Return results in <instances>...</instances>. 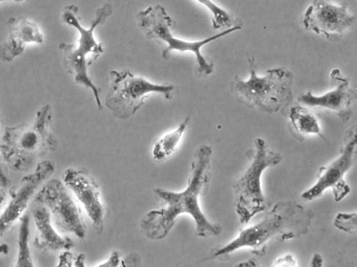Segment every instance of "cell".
Here are the masks:
<instances>
[{
	"label": "cell",
	"instance_id": "1",
	"mask_svg": "<svg viewBox=\"0 0 357 267\" xmlns=\"http://www.w3.org/2000/svg\"><path fill=\"white\" fill-rule=\"evenodd\" d=\"M212 147L208 145H200L195 152L190 164V175L186 188L181 192L162 188H155V195L167 207L151 210L146 213L140 222L142 234L150 240L165 238L176 220L181 214H189L195 223V234L202 238L219 236L222 227L219 223L208 220L202 212L199 197L207 191L211 179Z\"/></svg>",
	"mask_w": 357,
	"mask_h": 267
},
{
	"label": "cell",
	"instance_id": "2",
	"mask_svg": "<svg viewBox=\"0 0 357 267\" xmlns=\"http://www.w3.org/2000/svg\"><path fill=\"white\" fill-rule=\"evenodd\" d=\"M314 213L295 200L277 202L256 224L239 231L229 242L211 250L207 260L222 259L238 250L247 248L256 256L266 254L271 241L284 242L306 235Z\"/></svg>",
	"mask_w": 357,
	"mask_h": 267
},
{
	"label": "cell",
	"instance_id": "3",
	"mask_svg": "<svg viewBox=\"0 0 357 267\" xmlns=\"http://www.w3.org/2000/svg\"><path fill=\"white\" fill-rule=\"evenodd\" d=\"M53 114L49 104L43 105L31 123L6 127L0 138L1 158L13 170L28 172L37 160L59 147L50 131Z\"/></svg>",
	"mask_w": 357,
	"mask_h": 267
},
{
	"label": "cell",
	"instance_id": "4",
	"mask_svg": "<svg viewBox=\"0 0 357 267\" xmlns=\"http://www.w3.org/2000/svg\"><path fill=\"white\" fill-rule=\"evenodd\" d=\"M112 14V6L106 3L98 8L95 17L91 21L90 27L85 29L79 22L78 7L74 4L64 7L62 14V21L77 30L79 39L77 44L61 42L59 49L63 53V65L66 72L72 75L75 81L85 88H89L93 94L98 108L102 109L100 92L88 74V67L96 60L104 52L102 42H98L93 35L94 30L104 24Z\"/></svg>",
	"mask_w": 357,
	"mask_h": 267
},
{
	"label": "cell",
	"instance_id": "5",
	"mask_svg": "<svg viewBox=\"0 0 357 267\" xmlns=\"http://www.w3.org/2000/svg\"><path fill=\"white\" fill-rule=\"evenodd\" d=\"M248 60L249 79L243 81L236 75L230 84L231 92L237 102L268 113L288 107L294 99L293 73L281 67L268 70L264 76H259L255 58H248Z\"/></svg>",
	"mask_w": 357,
	"mask_h": 267
},
{
	"label": "cell",
	"instance_id": "6",
	"mask_svg": "<svg viewBox=\"0 0 357 267\" xmlns=\"http://www.w3.org/2000/svg\"><path fill=\"white\" fill-rule=\"evenodd\" d=\"M136 19L138 27L148 39L166 44L162 51L163 59H169L172 50L193 53L197 63L196 72L201 76L211 74L214 69L213 63L208 61L202 54V47L241 29V26H234L202 40L190 42L172 35V31L175 26V22L161 5L149 6L139 11L136 15Z\"/></svg>",
	"mask_w": 357,
	"mask_h": 267
},
{
	"label": "cell",
	"instance_id": "7",
	"mask_svg": "<svg viewBox=\"0 0 357 267\" xmlns=\"http://www.w3.org/2000/svg\"><path fill=\"white\" fill-rule=\"evenodd\" d=\"M254 146L248 155L250 165L234 185L235 211L241 224L248 223L256 214L268 209L269 203L262 191L261 176L266 169L279 164L282 159L263 138H255Z\"/></svg>",
	"mask_w": 357,
	"mask_h": 267
},
{
	"label": "cell",
	"instance_id": "8",
	"mask_svg": "<svg viewBox=\"0 0 357 267\" xmlns=\"http://www.w3.org/2000/svg\"><path fill=\"white\" fill-rule=\"evenodd\" d=\"M109 77L110 85L105 104L114 117L121 120H127L134 115L144 105L149 94L158 93L166 99L172 100L177 90L174 85L154 83L127 70H112Z\"/></svg>",
	"mask_w": 357,
	"mask_h": 267
},
{
	"label": "cell",
	"instance_id": "9",
	"mask_svg": "<svg viewBox=\"0 0 357 267\" xmlns=\"http://www.w3.org/2000/svg\"><path fill=\"white\" fill-rule=\"evenodd\" d=\"M356 148V127L354 126L345 132L339 156L319 169L315 183L301 194V198L312 201L320 197L326 189L331 188L334 200L337 202L342 200L351 191L344 175L355 162Z\"/></svg>",
	"mask_w": 357,
	"mask_h": 267
},
{
	"label": "cell",
	"instance_id": "10",
	"mask_svg": "<svg viewBox=\"0 0 357 267\" xmlns=\"http://www.w3.org/2000/svg\"><path fill=\"white\" fill-rule=\"evenodd\" d=\"M36 200L49 211L53 225L61 233H70L82 239L86 227L80 209L57 179L47 180L36 194Z\"/></svg>",
	"mask_w": 357,
	"mask_h": 267
},
{
	"label": "cell",
	"instance_id": "11",
	"mask_svg": "<svg viewBox=\"0 0 357 267\" xmlns=\"http://www.w3.org/2000/svg\"><path fill=\"white\" fill-rule=\"evenodd\" d=\"M355 22L356 17L348 11L347 3L335 4L331 0H313L303 18L305 30L332 42L341 40Z\"/></svg>",
	"mask_w": 357,
	"mask_h": 267
},
{
	"label": "cell",
	"instance_id": "12",
	"mask_svg": "<svg viewBox=\"0 0 357 267\" xmlns=\"http://www.w3.org/2000/svg\"><path fill=\"white\" fill-rule=\"evenodd\" d=\"M54 170V164L51 161L38 163L34 171L24 176L17 185L10 188V200L0 214V236L20 218L33 197L52 175Z\"/></svg>",
	"mask_w": 357,
	"mask_h": 267
},
{
	"label": "cell",
	"instance_id": "13",
	"mask_svg": "<svg viewBox=\"0 0 357 267\" xmlns=\"http://www.w3.org/2000/svg\"><path fill=\"white\" fill-rule=\"evenodd\" d=\"M331 90L322 95H314L310 90L300 95L298 102L312 108L333 112L343 122H347L353 114V105L356 99V90L349 86V81L338 68L330 74Z\"/></svg>",
	"mask_w": 357,
	"mask_h": 267
},
{
	"label": "cell",
	"instance_id": "14",
	"mask_svg": "<svg viewBox=\"0 0 357 267\" xmlns=\"http://www.w3.org/2000/svg\"><path fill=\"white\" fill-rule=\"evenodd\" d=\"M62 179L84 207L96 232L101 234L104 227L105 208L95 179L84 168H68L63 171Z\"/></svg>",
	"mask_w": 357,
	"mask_h": 267
},
{
	"label": "cell",
	"instance_id": "15",
	"mask_svg": "<svg viewBox=\"0 0 357 267\" xmlns=\"http://www.w3.org/2000/svg\"><path fill=\"white\" fill-rule=\"evenodd\" d=\"M7 40L0 45V60L9 63L24 51L28 44H43L44 35L37 22L28 18L10 17L6 22Z\"/></svg>",
	"mask_w": 357,
	"mask_h": 267
},
{
	"label": "cell",
	"instance_id": "16",
	"mask_svg": "<svg viewBox=\"0 0 357 267\" xmlns=\"http://www.w3.org/2000/svg\"><path fill=\"white\" fill-rule=\"evenodd\" d=\"M36 230L33 245L43 252L70 250L74 247V242L69 237H63L57 232L52 223L51 216L44 206L33 211Z\"/></svg>",
	"mask_w": 357,
	"mask_h": 267
},
{
	"label": "cell",
	"instance_id": "17",
	"mask_svg": "<svg viewBox=\"0 0 357 267\" xmlns=\"http://www.w3.org/2000/svg\"><path fill=\"white\" fill-rule=\"evenodd\" d=\"M190 120V116H187L176 129L164 135L155 143L152 151L155 161H162L175 152Z\"/></svg>",
	"mask_w": 357,
	"mask_h": 267
},
{
	"label": "cell",
	"instance_id": "18",
	"mask_svg": "<svg viewBox=\"0 0 357 267\" xmlns=\"http://www.w3.org/2000/svg\"><path fill=\"white\" fill-rule=\"evenodd\" d=\"M289 118L298 133L303 135L315 134L325 139L317 117L305 106L298 105L291 107Z\"/></svg>",
	"mask_w": 357,
	"mask_h": 267
},
{
	"label": "cell",
	"instance_id": "19",
	"mask_svg": "<svg viewBox=\"0 0 357 267\" xmlns=\"http://www.w3.org/2000/svg\"><path fill=\"white\" fill-rule=\"evenodd\" d=\"M19 220L20 226L17 236V255L15 266L32 267L33 266V263L29 245L30 235V217L29 213L23 214Z\"/></svg>",
	"mask_w": 357,
	"mask_h": 267
},
{
	"label": "cell",
	"instance_id": "20",
	"mask_svg": "<svg viewBox=\"0 0 357 267\" xmlns=\"http://www.w3.org/2000/svg\"><path fill=\"white\" fill-rule=\"evenodd\" d=\"M208 8L211 12L212 18V26L214 29H220L222 28H231L236 26V19L234 16L218 6L212 0H196Z\"/></svg>",
	"mask_w": 357,
	"mask_h": 267
},
{
	"label": "cell",
	"instance_id": "21",
	"mask_svg": "<svg viewBox=\"0 0 357 267\" xmlns=\"http://www.w3.org/2000/svg\"><path fill=\"white\" fill-rule=\"evenodd\" d=\"M357 215L353 213H338L333 221L334 226L338 229L349 234H356L357 232Z\"/></svg>",
	"mask_w": 357,
	"mask_h": 267
},
{
	"label": "cell",
	"instance_id": "22",
	"mask_svg": "<svg viewBox=\"0 0 357 267\" xmlns=\"http://www.w3.org/2000/svg\"><path fill=\"white\" fill-rule=\"evenodd\" d=\"M85 257L84 254L74 255L68 250H63L59 255L58 266H84Z\"/></svg>",
	"mask_w": 357,
	"mask_h": 267
},
{
	"label": "cell",
	"instance_id": "23",
	"mask_svg": "<svg viewBox=\"0 0 357 267\" xmlns=\"http://www.w3.org/2000/svg\"><path fill=\"white\" fill-rule=\"evenodd\" d=\"M272 266H296V261L293 255L285 254L280 257H278L274 261Z\"/></svg>",
	"mask_w": 357,
	"mask_h": 267
},
{
	"label": "cell",
	"instance_id": "24",
	"mask_svg": "<svg viewBox=\"0 0 357 267\" xmlns=\"http://www.w3.org/2000/svg\"><path fill=\"white\" fill-rule=\"evenodd\" d=\"M119 263V253L118 252H113L110 255L109 259L104 264L100 265V266H116Z\"/></svg>",
	"mask_w": 357,
	"mask_h": 267
},
{
	"label": "cell",
	"instance_id": "25",
	"mask_svg": "<svg viewBox=\"0 0 357 267\" xmlns=\"http://www.w3.org/2000/svg\"><path fill=\"white\" fill-rule=\"evenodd\" d=\"M9 183V180L6 175L5 174L1 163V156H0V185L5 187Z\"/></svg>",
	"mask_w": 357,
	"mask_h": 267
},
{
	"label": "cell",
	"instance_id": "26",
	"mask_svg": "<svg viewBox=\"0 0 357 267\" xmlns=\"http://www.w3.org/2000/svg\"><path fill=\"white\" fill-rule=\"evenodd\" d=\"M323 263V259L321 256L316 253L314 254L312 261H311V266H321Z\"/></svg>",
	"mask_w": 357,
	"mask_h": 267
},
{
	"label": "cell",
	"instance_id": "27",
	"mask_svg": "<svg viewBox=\"0 0 357 267\" xmlns=\"http://www.w3.org/2000/svg\"><path fill=\"white\" fill-rule=\"evenodd\" d=\"M236 266H258L257 263V261L255 259H250L246 261H243L241 263H239L238 264H237Z\"/></svg>",
	"mask_w": 357,
	"mask_h": 267
},
{
	"label": "cell",
	"instance_id": "28",
	"mask_svg": "<svg viewBox=\"0 0 357 267\" xmlns=\"http://www.w3.org/2000/svg\"><path fill=\"white\" fill-rule=\"evenodd\" d=\"M6 200V191L3 189V186L0 185V209L3 207Z\"/></svg>",
	"mask_w": 357,
	"mask_h": 267
},
{
	"label": "cell",
	"instance_id": "29",
	"mask_svg": "<svg viewBox=\"0 0 357 267\" xmlns=\"http://www.w3.org/2000/svg\"><path fill=\"white\" fill-rule=\"evenodd\" d=\"M9 251L8 245L6 243L0 244V254H7Z\"/></svg>",
	"mask_w": 357,
	"mask_h": 267
},
{
	"label": "cell",
	"instance_id": "30",
	"mask_svg": "<svg viewBox=\"0 0 357 267\" xmlns=\"http://www.w3.org/2000/svg\"><path fill=\"white\" fill-rule=\"evenodd\" d=\"M15 1V2H22V1H24L26 0H0V3L5 2V1Z\"/></svg>",
	"mask_w": 357,
	"mask_h": 267
}]
</instances>
